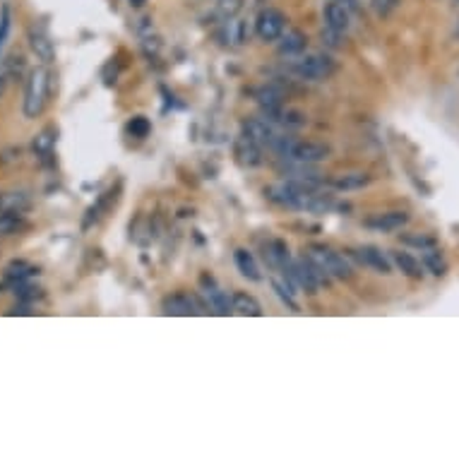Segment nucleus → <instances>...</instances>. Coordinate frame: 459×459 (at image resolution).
Returning <instances> with one entry per match:
<instances>
[{"instance_id": "obj_14", "label": "nucleus", "mask_w": 459, "mask_h": 459, "mask_svg": "<svg viewBox=\"0 0 459 459\" xmlns=\"http://www.w3.org/2000/svg\"><path fill=\"white\" fill-rule=\"evenodd\" d=\"M31 207V197L22 190H13V193H3L0 195V212L8 214H22Z\"/></svg>"}, {"instance_id": "obj_10", "label": "nucleus", "mask_w": 459, "mask_h": 459, "mask_svg": "<svg viewBox=\"0 0 459 459\" xmlns=\"http://www.w3.org/2000/svg\"><path fill=\"white\" fill-rule=\"evenodd\" d=\"M354 255L359 257L361 264H366V267H373L375 272H380V274H390V272H392L390 257H387L385 253L380 250V248H375V246H363V248H359V250L354 253Z\"/></svg>"}, {"instance_id": "obj_3", "label": "nucleus", "mask_w": 459, "mask_h": 459, "mask_svg": "<svg viewBox=\"0 0 459 459\" xmlns=\"http://www.w3.org/2000/svg\"><path fill=\"white\" fill-rule=\"evenodd\" d=\"M308 257L334 279H351V274H354L351 272V264L327 246H310L308 248Z\"/></svg>"}, {"instance_id": "obj_30", "label": "nucleus", "mask_w": 459, "mask_h": 459, "mask_svg": "<svg viewBox=\"0 0 459 459\" xmlns=\"http://www.w3.org/2000/svg\"><path fill=\"white\" fill-rule=\"evenodd\" d=\"M149 130H152V123H149L144 116H137L128 123V133H130L133 137H147Z\"/></svg>"}, {"instance_id": "obj_16", "label": "nucleus", "mask_w": 459, "mask_h": 459, "mask_svg": "<svg viewBox=\"0 0 459 459\" xmlns=\"http://www.w3.org/2000/svg\"><path fill=\"white\" fill-rule=\"evenodd\" d=\"M29 46H31V51L36 53V58L44 61V63H51L53 56H56V51H53V41L48 39L41 29H31L29 31Z\"/></svg>"}, {"instance_id": "obj_8", "label": "nucleus", "mask_w": 459, "mask_h": 459, "mask_svg": "<svg viewBox=\"0 0 459 459\" xmlns=\"http://www.w3.org/2000/svg\"><path fill=\"white\" fill-rule=\"evenodd\" d=\"M161 310L164 315H174V317H188V315H195L200 313V306L193 296L188 294H174V296H166L164 303H161Z\"/></svg>"}, {"instance_id": "obj_25", "label": "nucleus", "mask_w": 459, "mask_h": 459, "mask_svg": "<svg viewBox=\"0 0 459 459\" xmlns=\"http://www.w3.org/2000/svg\"><path fill=\"white\" fill-rule=\"evenodd\" d=\"M226 39L231 41V44H246L248 41V24L243 22V20H234V22L226 24Z\"/></svg>"}, {"instance_id": "obj_22", "label": "nucleus", "mask_w": 459, "mask_h": 459, "mask_svg": "<svg viewBox=\"0 0 459 459\" xmlns=\"http://www.w3.org/2000/svg\"><path fill=\"white\" fill-rule=\"evenodd\" d=\"M392 260L399 269H402V274H407V277H412V279L423 277V264L416 260V257L409 255V253H392Z\"/></svg>"}, {"instance_id": "obj_31", "label": "nucleus", "mask_w": 459, "mask_h": 459, "mask_svg": "<svg viewBox=\"0 0 459 459\" xmlns=\"http://www.w3.org/2000/svg\"><path fill=\"white\" fill-rule=\"evenodd\" d=\"M274 291H277V296L291 308V310H299V303L294 301V289H291V286H286L282 282H274Z\"/></svg>"}, {"instance_id": "obj_5", "label": "nucleus", "mask_w": 459, "mask_h": 459, "mask_svg": "<svg viewBox=\"0 0 459 459\" xmlns=\"http://www.w3.org/2000/svg\"><path fill=\"white\" fill-rule=\"evenodd\" d=\"M296 75L306 80H325L334 73V61L329 56H322V53H313V56L299 58L294 63Z\"/></svg>"}, {"instance_id": "obj_9", "label": "nucleus", "mask_w": 459, "mask_h": 459, "mask_svg": "<svg viewBox=\"0 0 459 459\" xmlns=\"http://www.w3.org/2000/svg\"><path fill=\"white\" fill-rule=\"evenodd\" d=\"M407 221H409L407 212H382L366 219L363 224L373 231H380V234H392V231H399L402 226H407Z\"/></svg>"}, {"instance_id": "obj_7", "label": "nucleus", "mask_w": 459, "mask_h": 459, "mask_svg": "<svg viewBox=\"0 0 459 459\" xmlns=\"http://www.w3.org/2000/svg\"><path fill=\"white\" fill-rule=\"evenodd\" d=\"M243 137H248L250 142H255L257 147H272V142L277 140V133L269 126L267 121L260 118H250V121L243 123Z\"/></svg>"}, {"instance_id": "obj_39", "label": "nucleus", "mask_w": 459, "mask_h": 459, "mask_svg": "<svg viewBox=\"0 0 459 459\" xmlns=\"http://www.w3.org/2000/svg\"><path fill=\"white\" fill-rule=\"evenodd\" d=\"M457 34H459V22H457Z\"/></svg>"}, {"instance_id": "obj_29", "label": "nucleus", "mask_w": 459, "mask_h": 459, "mask_svg": "<svg viewBox=\"0 0 459 459\" xmlns=\"http://www.w3.org/2000/svg\"><path fill=\"white\" fill-rule=\"evenodd\" d=\"M20 226H22V219H20V214H8V212L0 214V236L15 234Z\"/></svg>"}, {"instance_id": "obj_4", "label": "nucleus", "mask_w": 459, "mask_h": 459, "mask_svg": "<svg viewBox=\"0 0 459 459\" xmlns=\"http://www.w3.org/2000/svg\"><path fill=\"white\" fill-rule=\"evenodd\" d=\"M329 156V147L320 142H308V140H291L289 149H286L284 159H291L296 164H317Z\"/></svg>"}, {"instance_id": "obj_38", "label": "nucleus", "mask_w": 459, "mask_h": 459, "mask_svg": "<svg viewBox=\"0 0 459 459\" xmlns=\"http://www.w3.org/2000/svg\"><path fill=\"white\" fill-rule=\"evenodd\" d=\"M144 3H147V0H130V5H133V8H142Z\"/></svg>"}, {"instance_id": "obj_17", "label": "nucleus", "mask_w": 459, "mask_h": 459, "mask_svg": "<svg viewBox=\"0 0 459 459\" xmlns=\"http://www.w3.org/2000/svg\"><path fill=\"white\" fill-rule=\"evenodd\" d=\"M236 156L243 166H260L262 164V147H257L255 142H250L248 137H241L236 142Z\"/></svg>"}, {"instance_id": "obj_1", "label": "nucleus", "mask_w": 459, "mask_h": 459, "mask_svg": "<svg viewBox=\"0 0 459 459\" xmlns=\"http://www.w3.org/2000/svg\"><path fill=\"white\" fill-rule=\"evenodd\" d=\"M264 197H267L269 202L279 204V207L306 209V212H327V209L334 207V200L329 195L317 193L315 183L296 181V178H289V181H284V183L264 188Z\"/></svg>"}, {"instance_id": "obj_11", "label": "nucleus", "mask_w": 459, "mask_h": 459, "mask_svg": "<svg viewBox=\"0 0 459 459\" xmlns=\"http://www.w3.org/2000/svg\"><path fill=\"white\" fill-rule=\"evenodd\" d=\"M202 286H204V294L209 296V303L214 306V310H217L219 315H229V313H234V299H229L226 291L217 289V284H214L212 277H202Z\"/></svg>"}, {"instance_id": "obj_20", "label": "nucleus", "mask_w": 459, "mask_h": 459, "mask_svg": "<svg viewBox=\"0 0 459 459\" xmlns=\"http://www.w3.org/2000/svg\"><path fill=\"white\" fill-rule=\"evenodd\" d=\"M264 260H269L272 267H279V269H286V264L291 262L289 257V248H286L284 241H272L267 248H264Z\"/></svg>"}, {"instance_id": "obj_15", "label": "nucleus", "mask_w": 459, "mask_h": 459, "mask_svg": "<svg viewBox=\"0 0 459 459\" xmlns=\"http://www.w3.org/2000/svg\"><path fill=\"white\" fill-rule=\"evenodd\" d=\"M234 260H236L239 272L246 279H250V282H260L262 279V272H260V267H257L255 257H253V253H248L246 248H239V250L234 253Z\"/></svg>"}, {"instance_id": "obj_28", "label": "nucleus", "mask_w": 459, "mask_h": 459, "mask_svg": "<svg viewBox=\"0 0 459 459\" xmlns=\"http://www.w3.org/2000/svg\"><path fill=\"white\" fill-rule=\"evenodd\" d=\"M423 267L428 269V272H433V274H445V262H442V257H440V253L437 250H433V248H428V253L423 255Z\"/></svg>"}, {"instance_id": "obj_19", "label": "nucleus", "mask_w": 459, "mask_h": 459, "mask_svg": "<svg viewBox=\"0 0 459 459\" xmlns=\"http://www.w3.org/2000/svg\"><path fill=\"white\" fill-rule=\"evenodd\" d=\"M269 121L274 123H282L286 128H303L308 123V118L303 116L301 111H294V109H274V111H267Z\"/></svg>"}, {"instance_id": "obj_34", "label": "nucleus", "mask_w": 459, "mask_h": 459, "mask_svg": "<svg viewBox=\"0 0 459 459\" xmlns=\"http://www.w3.org/2000/svg\"><path fill=\"white\" fill-rule=\"evenodd\" d=\"M342 31H337V29H322V41H325V44L329 46V48H339L342 46Z\"/></svg>"}, {"instance_id": "obj_12", "label": "nucleus", "mask_w": 459, "mask_h": 459, "mask_svg": "<svg viewBox=\"0 0 459 459\" xmlns=\"http://www.w3.org/2000/svg\"><path fill=\"white\" fill-rule=\"evenodd\" d=\"M325 27L337 31H347L351 27V15L344 3H327L325 5Z\"/></svg>"}, {"instance_id": "obj_23", "label": "nucleus", "mask_w": 459, "mask_h": 459, "mask_svg": "<svg viewBox=\"0 0 459 459\" xmlns=\"http://www.w3.org/2000/svg\"><path fill=\"white\" fill-rule=\"evenodd\" d=\"M234 310L239 313V315H246V317L262 315L260 303H257L253 296H248L246 291H239V294H234Z\"/></svg>"}, {"instance_id": "obj_35", "label": "nucleus", "mask_w": 459, "mask_h": 459, "mask_svg": "<svg viewBox=\"0 0 459 459\" xmlns=\"http://www.w3.org/2000/svg\"><path fill=\"white\" fill-rule=\"evenodd\" d=\"M10 315H31V310H29V306H20V308H13Z\"/></svg>"}, {"instance_id": "obj_40", "label": "nucleus", "mask_w": 459, "mask_h": 459, "mask_svg": "<svg viewBox=\"0 0 459 459\" xmlns=\"http://www.w3.org/2000/svg\"><path fill=\"white\" fill-rule=\"evenodd\" d=\"M455 3H457V5H459V0H455Z\"/></svg>"}, {"instance_id": "obj_13", "label": "nucleus", "mask_w": 459, "mask_h": 459, "mask_svg": "<svg viewBox=\"0 0 459 459\" xmlns=\"http://www.w3.org/2000/svg\"><path fill=\"white\" fill-rule=\"evenodd\" d=\"M370 183V176L363 174V171H351V174H339L329 178V186L334 190H361Z\"/></svg>"}, {"instance_id": "obj_6", "label": "nucleus", "mask_w": 459, "mask_h": 459, "mask_svg": "<svg viewBox=\"0 0 459 459\" xmlns=\"http://www.w3.org/2000/svg\"><path fill=\"white\" fill-rule=\"evenodd\" d=\"M286 29V17L282 10L277 8H267L257 15V22H255V34L260 36L262 41H277L282 39Z\"/></svg>"}, {"instance_id": "obj_27", "label": "nucleus", "mask_w": 459, "mask_h": 459, "mask_svg": "<svg viewBox=\"0 0 459 459\" xmlns=\"http://www.w3.org/2000/svg\"><path fill=\"white\" fill-rule=\"evenodd\" d=\"M399 239H402L404 246H414V248H419V250H428V248L435 246V239H430V236H426V234H404V236H399Z\"/></svg>"}, {"instance_id": "obj_32", "label": "nucleus", "mask_w": 459, "mask_h": 459, "mask_svg": "<svg viewBox=\"0 0 459 459\" xmlns=\"http://www.w3.org/2000/svg\"><path fill=\"white\" fill-rule=\"evenodd\" d=\"M10 24H13V17H10V8L5 5V8L0 10V48H3L5 39H8V34H10Z\"/></svg>"}, {"instance_id": "obj_21", "label": "nucleus", "mask_w": 459, "mask_h": 459, "mask_svg": "<svg viewBox=\"0 0 459 459\" xmlns=\"http://www.w3.org/2000/svg\"><path fill=\"white\" fill-rule=\"evenodd\" d=\"M36 272H39V269H36L34 264H29L24 260H15L5 267V279L13 284H20V282H27L29 277H34Z\"/></svg>"}, {"instance_id": "obj_24", "label": "nucleus", "mask_w": 459, "mask_h": 459, "mask_svg": "<svg viewBox=\"0 0 459 459\" xmlns=\"http://www.w3.org/2000/svg\"><path fill=\"white\" fill-rule=\"evenodd\" d=\"M255 99H257V104H260L264 111L282 109V104H284V94L277 87H269V84L255 91Z\"/></svg>"}, {"instance_id": "obj_2", "label": "nucleus", "mask_w": 459, "mask_h": 459, "mask_svg": "<svg viewBox=\"0 0 459 459\" xmlns=\"http://www.w3.org/2000/svg\"><path fill=\"white\" fill-rule=\"evenodd\" d=\"M48 84H51V75H48L46 68L31 70L29 82H27V91H24V116L27 118L41 116V111L46 109Z\"/></svg>"}, {"instance_id": "obj_18", "label": "nucleus", "mask_w": 459, "mask_h": 459, "mask_svg": "<svg viewBox=\"0 0 459 459\" xmlns=\"http://www.w3.org/2000/svg\"><path fill=\"white\" fill-rule=\"evenodd\" d=\"M306 34L299 29H289L286 34H282V41H279V53L282 56H296V53L306 51Z\"/></svg>"}, {"instance_id": "obj_33", "label": "nucleus", "mask_w": 459, "mask_h": 459, "mask_svg": "<svg viewBox=\"0 0 459 459\" xmlns=\"http://www.w3.org/2000/svg\"><path fill=\"white\" fill-rule=\"evenodd\" d=\"M241 8H243V0H219V13L224 17H234Z\"/></svg>"}, {"instance_id": "obj_37", "label": "nucleus", "mask_w": 459, "mask_h": 459, "mask_svg": "<svg viewBox=\"0 0 459 459\" xmlns=\"http://www.w3.org/2000/svg\"><path fill=\"white\" fill-rule=\"evenodd\" d=\"M394 3H397V0H375L377 8H380V5H394Z\"/></svg>"}, {"instance_id": "obj_26", "label": "nucleus", "mask_w": 459, "mask_h": 459, "mask_svg": "<svg viewBox=\"0 0 459 459\" xmlns=\"http://www.w3.org/2000/svg\"><path fill=\"white\" fill-rule=\"evenodd\" d=\"M56 135H58V133L53 130V128H46V130L34 140V152L39 154V156L51 154L53 144H56Z\"/></svg>"}, {"instance_id": "obj_36", "label": "nucleus", "mask_w": 459, "mask_h": 459, "mask_svg": "<svg viewBox=\"0 0 459 459\" xmlns=\"http://www.w3.org/2000/svg\"><path fill=\"white\" fill-rule=\"evenodd\" d=\"M5 84H8V75L0 73V96H3V91H5Z\"/></svg>"}]
</instances>
